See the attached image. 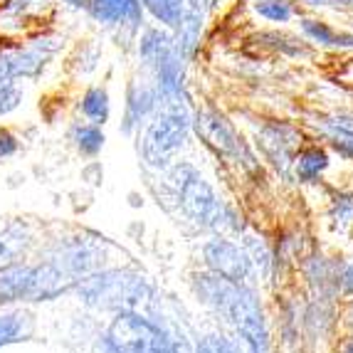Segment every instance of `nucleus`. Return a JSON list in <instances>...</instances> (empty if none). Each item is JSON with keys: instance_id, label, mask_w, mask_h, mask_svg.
<instances>
[{"instance_id": "obj_1", "label": "nucleus", "mask_w": 353, "mask_h": 353, "mask_svg": "<svg viewBox=\"0 0 353 353\" xmlns=\"http://www.w3.org/2000/svg\"><path fill=\"white\" fill-rule=\"evenodd\" d=\"M193 289L203 304L210 306L212 312H218L245 339V343L254 353L267 351L270 334H267L262 306H259V299L254 296L252 289H248L242 282H230V279L212 274V272L195 274Z\"/></svg>"}, {"instance_id": "obj_2", "label": "nucleus", "mask_w": 353, "mask_h": 353, "mask_svg": "<svg viewBox=\"0 0 353 353\" xmlns=\"http://www.w3.org/2000/svg\"><path fill=\"white\" fill-rule=\"evenodd\" d=\"M74 284L77 279H72L52 259L40 265H28L20 259L0 270V306L57 299Z\"/></svg>"}, {"instance_id": "obj_3", "label": "nucleus", "mask_w": 353, "mask_h": 353, "mask_svg": "<svg viewBox=\"0 0 353 353\" xmlns=\"http://www.w3.org/2000/svg\"><path fill=\"white\" fill-rule=\"evenodd\" d=\"M74 287L84 304L117 314H139L143 309V304L151 299V287L143 282V277H139L134 272L121 270L92 272V274L79 279Z\"/></svg>"}, {"instance_id": "obj_4", "label": "nucleus", "mask_w": 353, "mask_h": 353, "mask_svg": "<svg viewBox=\"0 0 353 353\" xmlns=\"http://www.w3.org/2000/svg\"><path fill=\"white\" fill-rule=\"evenodd\" d=\"M173 185H176L178 203H181L183 212L193 223L212 230L240 228L232 218V212L223 205V201L210 188V183L195 171L193 165H178L173 171Z\"/></svg>"}, {"instance_id": "obj_5", "label": "nucleus", "mask_w": 353, "mask_h": 353, "mask_svg": "<svg viewBox=\"0 0 353 353\" xmlns=\"http://www.w3.org/2000/svg\"><path fill=\"white\" fill-rule=\"evenodd\" d=\"M163 109L151 124L141 141V156L153 168H163L168 161H173L178 151L183 148L190 131V117L185 112L183 101H161Z\"/></svg>"}, {"instance_id": "obj_6", "label": "nucleus", "mask_w": 353, "mask_h": 353, "mask_svg": "<svg viewBox=\"0 0 353 353\" xmlns=\"http://www.w3.org/2000/svg\"><path fill=\"white\" fill-rule=\"evenodd\" d=\"M104 346L109 353H176L159 326L136 312L117 314L106 331Z\"/></svg>"}, {"instance_id": "obj_7", "label": "nucleus", "mask_w": 353, "mask_h": 353, "mask_svg": "<svg viewBox=\"0 0 353 353\" xmlns=\"http://www.w3.org/2000/svg\"><path fill=\"white\" fill-rule=\"evenodd\" d=\"M195 131L203 141L212 148V151L223 156V159L237 161L242 165H254L252 153L248 151V146L242 143V139L235 134V129L230 126V121L225 117L215 112H201L195 117Z\"/></svg>"}, {"instance_id": "obj_8", "label": "nucleus", "mask_w": 353, "mask_h": 353, "mask_svg": "<svg viewBox=\"0 0 353 353\" xmlns=\"http://www.w3.org/2000/svg\"><path fill=\"white\" fill-rule=\"evenodd\" d=\"M203 257H205V265L210 267L212 274H220L230 282H245L252 272L250 254L240 250V245L225 240V237H215V240L205 242Z\"/></svg>"}, {"instance_id": "obj_9", "label": "nucleus", "mask_w": 353, "mask_h": 353, "mask_svg": "<svg viewBox=\"0 0 353 353\" xmlns=\"http://www.w3.org/2000/svg\"><path fill=\"white\" fill-rule=\"evenodd\" d=\"M87 10L101 25H121L129 30L141 25V0H92Z\"/></svg>"}, {"instance_id": "obj_10", "label": "nucleus", "mask_w": 353, "mask_h": 353, "mask_svg": "<svg viewBox=\"0 0 353 353\" xmlns=\"http://www.w3.org/2000/svg\"><path fill=\"white\" fill-rule=\"evenodd\" d=\"M296 141V131L279 121H270L259 131V146L274 165L287 168L292 163V143Z\"/></svg>"}, {"instance_id": "obj_11", "label": "nucleus", "mask_w": 353, "mask_h": 353, "mask_svg": "<svg viewBox=\"0 0 353 353\" xmlns=\"http://www.w3.org/2000/svg\"><path fill=\"white\" fill-rule=\"evenodd\" d=\"M32 245V232L25 223H8L0 228V270L12 262H20Z\"/></svg>"}, {"instance_id": "obj_12", "label": "nucleus", "mask_w": 353, "mask_h": 353, "mask_svg": "<svg viewBox=\"0 0 353 353\" xmlns=\"http://www.w3.org/2000/svg\"><path fill=\"white\" fill-rule=\"evenodd\" d=\"M30 336H32V316L23 309L0 306V351L28 341Z\"/></svg>"}, {"instance_id": "obj_13", "label": "nucleus", "mask_w": 353, "mask_h": 353, "mask_svg": "<svg viewBox=\"0 0 353 353\" xmlns=\"http://www.w3.org/2000/svg\"><path fill=\"white\" fill-rule=\"evenodd\" d=\"M159 101V89L148 87V84L131 82L129 97H126V124L124 131H134V126L141 124V119H146V114L151 112Z\"/></svg>"}, {"instance_id": "obj_14", "label": "nucleus", "mask_w": 353, "mask_h": 353, "mask_svg": "<svg viewBox=\"0 0 353 353\" xmlns=\"http://www.w3.org/2000/svg\"><path fill=\"white\" fill-rule=\"evenodd\" d=\"M79 109H82V114L89 119V124H97V126L106 124V121H109V109H112L106 89L104 87H89L82 94Z\"/></svg>"}, {"instance_id": "obj_15", "label": "nucleus", "mask_w": 353, "mask_h": 353, "mask_svg": "<svg viewBox=\"0 0 353 353\" xmlns=\"http://www.w3.org/2000/svg\"><path fill=\"white\" fill-rule=\"evenodd\" d=\"M176 42L171 40V35H165V32H161V30H146L141 37V42H139V54H141V62L146 67H156V62H159L161 57H163L168 50L173 48Z\"/></svg>"}, {"instance_id": "obj_16", "label": "nucleus", "mask_w": 353, "mask_h": 353, "mask_svg": "<svg viewBox=\"0 0 353 353\" xmlns=\"http://www.w3.org/2000/svg\"><path fill=\"white\" fill-rule=\"evenodd\" d=\"M301 30H304V35H309L314 42H319V45H329V48H353L351 32H336V30H331L329 25L321 23V20L306 18L304 23H301Z\"/></svg>"}, {"instance_id": "obj_17", "label": "nucleus", "mask_w": 353, "mask_h": 353, "mask_svg": "<svg viewBox=\"0 0 353 353\" xmlns=\"http://www.w3.org/2000/svg\"><path fill=\"white\" fill-rule=\"evenodd\" d=\"M141 8H146L165 28H178L183 15H185L188 0H141Z\"/></svg>"}, {"instance_id": "obj_18", "label": "nucleus", "mask_w": 353, "mask_h": 353, "mask_svg": "<svg viewBox=\"0 0 353 353\" xmlns=\"http://www.w3.org/2000/svg\"><path fill=\"white\" fill-rule=\"evenodd\" d=\"M294 165H296V176H299V181L312 183L329 168V156H326V151H321V148H316V146L304 148V151L296 156Z\"/></svg>"}, {"instance_id": "obj_19", "label": "nucleus", "mask_w": 353, "mask_h": 353, "mask_svg": "<svg viewBox=\"0 0 353 353\" xmlns=\"http://www.w3.org/2000/svg\"><path fill=\"white\" fill-rule=\"evenodd\" d=\"M70 139L74 141L77 151L84 156H97L104 148V134L97 124H74L70 131Z\"/></svg>"}, {"instance_id": "obj_20", "label": "nucleus", "mask_w": 353, "mask_h": 353, "mask_svg": "<svg viewBox=\"0 0 353 353\" xmlns=\"http://www.w3.org/2000/svg\"><path fill=\"white\" fill-rule=\"evenodd\" d=\"M252 10L257 12L259 18L282 25V23H289V20L294 18L296 8H294L292 0H254Z\"/></svg>"}, {"instance_id": "obj_21", "label": "nucleus", "mask_w": 353, "mask_h": 353, "mask_svg": "<svg viewBox=\"0 0 353 353\" xmlns=\"http://www.w3.org/2000/svg\"><path fill=\"white\" fill-rule=\"evenodd\" d=\"M23 104V89L15 82H3L0 84V117L12 114Z\"/></svg>"}, {"instance_id": "obj_22", "label": "nucleus", "mask_w": 353, "mask_h": 353, "mask_svg": "<svg viewBox=\"0 0 353 353\" xmlns=\"http://www.w3.org/2000/svg\"><path fill=\"white\" fill-rule=\"evenodd\" d=\"M321 129L329 136H346V139H353V117H346V114L331 117V119H326V121H321Z\"/></svg>"}, {"instance_id": "obj_23", "label": "nucleus", "mask_w": 353, "mask_h": 353, "mask_svg": "<svg viewBox=\"0 0 353 353\" xmlns=\"http://www.w3.org/2000/svg\"><path fill=\"white\" fill-rule=\"evenodd\" d=\"M20 151V139L18 134L8 126H0V161H8L12 156H18Z\"/></svg>"}, {"instance_id": "obj_24", "label": "nucleus", "mask_w": 353, "mask_h": 353, "mask_svg": "<svg viewBox=\"0 0 353 353\" xmlns=\"http://www.w3.org/2000/svg\"><path fill=\"white\" fill-rule=\"evenodd\" d=\"M331 218H334V223L339 225V228H346V225L353 220V198H346V195L336 198Z\"/></svg>"}, {"instance_id": "obj_25", "label": "nucleus", "mask_w": 353, "mask_h": 353, "mask_svg": "<svg viewBox=\"0 0 353 353\" xmlns=\"http://www.w3.org/2000/svg\"><path fill=\"white\" fill-rule=\"evenodd\" d=\"M198 353H240L232 343L223 341V339H215V336H210V339H205V341L201 343V348H198Z\"/></svg>"}, {"instance_id": "obj_26", "label": "nucleus", "mask_w": 353, "mask_h": 353, "mask_svg": "<svg viewBox=\"0 0 353 353\" xmlns=\"http://www.w3.org/2000/svg\"><path fill=\"white\" fill-rule=\"evenodd\" d=\"M331 146L341 153V156H346V159L353 161V139H346V136H331Z\"/></svg>"}, {"instance_id": "obj_27", "label": "nucleus", "mask_w": 353, "mask_h": 353, "mask_svg": "<svg viewBox=\"0 0 353 353\" xmlns=\"http://www.w3.org/2000/svg\"><path fill=\"white\" fill-rule=\"evenodd\" d=\"M339 282H341L343 292H348V294H353V265H346L341 272V277H339Z\"/></svg>"}, {"instance_id": "obj_28", "label": "nucleus", "mask_w": 353, "mask_h": 353, "mask_svg": "<svg viewBox=\"0 0 353 353\" xmlns=\"http://www.w3.org/2000/svg\"><path fill=\"white\" fill-rule=\"evenodd\" d=\"M62 3H65V6H70V8H74V10H87L92 0H62Z\"/></svg>"}, {"instance_id": "obj_29", "label": "nucleus", "mask_w": 353, "mask_h": 353, "mask_svg": "<svg viewBox=\"0 0 353 353\" xmlns=\"http://www.w3.org/2000/svg\"><path fill=\"white\" fill-rule=\"evenodd\" d=\"M215 0H188V6H195V8H201V10H208V6H212Z\"/></svg>"}, {"instance_id": "obj_30", "label": "nucleus", "mask_w": 353, "mask_h": 353, "mask_svg": "<svg viewBox=\"0 0 353 353\" xmlns=\"http://www.w3.org/2000/svg\"><path fill=\"white\" fill-rule=\"evenodd\" d=\"M309 6H339V0H304Z\"/></svg>"}, {"instance_id": "obj_31", "label": "nucleus", "mask_w": 353, "mask_h": 353, "mask_svg": "<svg viewBox=\"0 0 353 353\" xmlns=\"http://www.w3.org/2000/svg\"><path fill=\"white\" fill-rule=\"evenodd\" d=\"M346 353H353V341H351V343H348V346H346Z\"/></svg>"}, {"instance_id": "obj_32", "label": "nucleus", "mask_w": 353, "mask_h": 353, "mask_svg": "<svg viewBox=\"0 0 353 353\" xmlns=\"http://www.w3.org/2000/svg\"><path fill=\"white\" fill-rule=\"evenodd\" d=\"M348 6H353V0H348Z\"/></svg>"}]
</instances>
